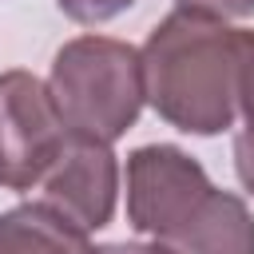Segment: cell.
Listing matches in <instances>:
<instances>
[{"mask_svg":"<svg viewBox=\"0 0 254 254\" xmlns=\"http://www.w3.org/2000/svg\"><path fill=\"white\" fill-rule=\"evenodd\" d=\"M254 32L210 16L171 12L147 36L143 99L187 135H218L238 115V71Z\"/></svg>","mask_w":254,"mask_h":254,"instance_id":"cell-1","label":"cell"},{"mask_svg":"<svg viewBox=\"0 0 254 254\" xmlns=\"http://www.w3.org/2000/svg\"><path fill=\"white\" fill-rule=\"evenodd\" d=\"M48 95L75 139L115 143L127 135L143 107V64L139 52L111 36L67 40L48 75Z\"/></svg>","mask_w":254,"mask_h":254,"instance_id":"cell-2","label":"cell"},{"mask_svg":"<svg viewBox=\"0 0 254 254\" xmlns=\"http://www.w3.org/2000/svg\"><path fill=\"white\" fill-rule=\"evenodd\" d=\"M67 143V127L32 71L0 75V187L28 190L36 187Z\"/></svg>","mask_w":254,"mask_h":254,"instance_id":"cell-3","label":"cell"},{"mask_svg":"<svg viewBox=\"0 0 254 254\" xmlns=\"http://www.w3.org/2000/svg\"><path fill=\"white\" fill-rule=\"evenodd\" d=\"M210 194L206 171L179 147L151 143L127 159V218L139 234L163 242Z\"/></svg>","mask_w":254,"mask_h":254,"instance_id":"cell-4","label":"cell"},{"mask_svg":"<svg viewBox=\"0 0 254 254\" xmlns=\"http://www.w3.org/2000/svg\"><path fill=\"white\" fill-rule=\"evenodd\" d=\"M40 187H44L40 202L52 214H60L79 234H91V230L107 226L111 214H115L119 163H115V155H111L107 143H91V139L67 135L60 159L40 179Z\"/></svg>","mask_w":254,"mask_h":254,"instance_id":"cell-5","label":"cell"},{"mask_svg":"<svg viewBox=\"0 0 254 254\" xmlns=\"http://www.w3.org/2000/svg\"><path fill=\"white\" fill-rule=\"evenodd\" d=\"M159 246L171 254H254V214L238 194L210 187L190 218Z\"/></svg>","mask_w":254,"mask_h":254,"instance_id":"cell-6","label":"cell"},{"mask_svg":"<svg viewBox=\"0 0 254 254\" xmlns=\"http://www.w3.org/2000/svg\"><path fill=\"white\" fill-rule=\"evenodd\" d=\"M0 254H91L87 234L67 226L44 202H24L0 214Z\"/></svg>","mask_w":254,"mask_h":254,"instance_id":"cell-7","label":"cell"},{"mask_svg":"<svg viewBox=\"0 0 254 254\" xmlns=\"http://www.w3.org/2000/svg\"><path fill=\"white\" fill-rule=\"evenodd\" d=\"M238 115H242V127L234 135V171L242 187L254 194V40L238 71Z\"/></svg>","mask_w":254,"mask_h":254,"instance_id":"cell-8","label":"cell"},{"mask_svg":"<svg viewBox=\"0 0 254 254\" xmlns=\"http://www.w3.org/2000/svg\"><path fill=\"white\" fill-rule=\"evenodd\" d=\"M135 0H60V12L75 24H103L119 12H127Z\"/></svg>","mask_w":254,"mask_h":254,"instance_id":"cell-9","label":"cell"},{"mask_svg":"<svg viewBox=\"0 0 254 254\" xmlns=\"http://www.w3.org/2000/svg\"><path fill=\"white\" fill-rule=\"evenodd\" d=\"M179 12H194V16H210V20H242L254 16V0H175Z\"/></svg>","mask_w":254,"mask_h":254,"instance_id":"cell-10","label":"cell"},{"mask_svg":"<svg viewBox=\"0 0 254 254\" xmlns=\"http://www.w3.org/2000/svg\"><path fill=\"white\" fill-rule=\"evenodd\" d=\"M91 254H171V250H163L159 242H107L95 246Z\"/></svg>","mask_w":254,"mask_h":254,"instance_id":"cell-11","label":"cell"}]
</instances>
